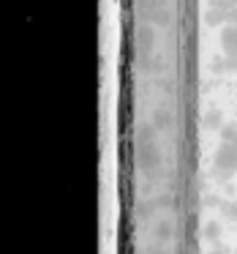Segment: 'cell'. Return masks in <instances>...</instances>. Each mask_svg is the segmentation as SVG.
I'll return each mask as SVG.
<instances>
[{"label": "cell", "mask_w": 237, "mask_h": 254, "mask_svg": "<svg viewBox=\"0 0 237 254\" xmlns=\"http://www.w3.org/2000/svg\"><path fill=\"white\" fill-rule=\"evenodd\" d=\"M215 167H218V172H224V175L237 172V142L224 139V145H221L218 153H215Z\"/></svg>", "instance_id": "1"}, {"label": "cell", "mask_w": 237, "mask_h": 254, "mask_svg": "<svg viewBox=\"0 0 237 254\" xmlns=\"http://www.w3.org/2000/svg\"><path fill=\"white\" fill-rule=\"evenodd\" d=\"M237 0H210V8L204 14L207 25H221V22H229V14L235 11Z\"/></svg>", "instance_id": "2"}, {"label": "cell", "mask_w": 237, "mask_h": 254, "mask_svg": "<svg viewBox=\"0 0 237 254\" xmlns=\"http://www.w3.org/2000/svg\"><path fill=\"white\" fill-rule=\"evenodd\" d=\"M221 41H224V52H226V66L237 68V25H226L224 33H221Z\"/></svg>", "instance_id": "3"}, {"label": "cell", "mask_w": 237, "mask_h": 254, "mask_svg": "<svg viewBox=\"0 0 237 254\" xmlns=\"http://www.w3.org/2000/svg\"><path fill=\"white\" fill-rule=\"evenodd\" d=\"M229 22H232V25H237V6H235V11L229 14Z\"/></svg>", "instance_id": "4"}, {"label": "cell", "mask_w": 237, "mask_h": 254, "mask_svg": "<svg viewBox=\"0 0 237 254\" xmlns=\"http://www.w3.org/2000/svg\"><path fill=\"white\" fill-rule=\"evenodd\" d=\"M232 142H237V134H235V139H232Z\"/></svg>", "instance_id": "5"}, {"label": "cell", "mask_w": 237, "mask_h": 254, "mask_svg": "<svg viewBox=\"0 0 237 254\" xmlns=\"http://www.w3.org/2000/svg\"><path fill=\"white\" fill-rule=\"evenodd\" d=\"M210 254H221V252H210Z\"/></svg>", "instance_id": "6"}]
</instances>
